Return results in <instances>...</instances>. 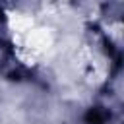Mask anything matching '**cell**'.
Returning <instances> with one entry per match:
<instances>
[{
  "label": "cell",
  "mask_w": 124,
  "mask_h": 124,
  "mask_svg": "<svg viewBox=\"0 0 124 124\" xmlns=\"http://www.w3.org/2000/svg\"><path fill=\"white\" fill-rule=\"evenodd\" d=\"M10 25H12V29H16L17 33H25L27 29H31L33 19L27 17V16H21V14H12V16H10Z\"/></svg>",
  "instance_id": "obj_2"
},
{
  "label": "cell",
  "mask_w": 124,
  "mask_h": 124,
  "mask_svg": "<svg viewBox=\"0 0 124 124\" xmlns=\"http://www.w3.org/2000/svg\"><path fill=\"white\" fill-rule=\"evenodd\" d=\"M50 33H46V29H37V31H31V35L27 37V46L33 48V50H43L50 45Z\"/></svg>",
  "instance_id": "obj_1"
}]
</instances>
